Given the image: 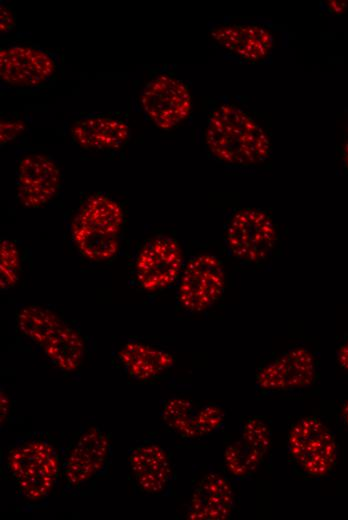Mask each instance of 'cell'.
I'll return each mask as SVG.
<instances>
[{"mask_svg": "<svg viewBox=\"0 0 348 520\" xmlns=\"http://www.w3.org/2000/svg\"><path fill=\"white\" fill-rule=\"evenodd\" d=\"M226 245L229 252L245 262H260L272 252L277 240L273 219L260 209L243 208L228 221Z\"/></svg>", "mask_w": 348, "mask_h": 520, "instance_id": "cell-4", "label": "cell"}, {"mask_svg": "<svg viewBox=\"0 0 348 520\" xmlns=\"http://www.w3.org/2000/svg\"><path fill=\"white\" fill-rule=\"evenodd\" d=\"M128 462L136 484L147 494H160L168 487L171 462L166 450L158 443L145 441L128 452Z\"/></svg>", "mask_w": 348, "mask_h": 520, "instance_id": "cell-15", "label": "cell"}, {"mask_svg": "<svg viewBox=\"0 0 348 520\" xmlns=\"http://www.w3.org/2000/svg\"><path fill=\"white\" fill-rule=\"evenodd\" d=\"M61 185V172L50 157L32 153L23 156L17 166L16 192L26 208H41L52 201Z\"/></svg>", "mask_w": 348, "mask_h": 520, "instance_id": "cell-11", "label": "cell"}, {"mask_svg": "<svg viewBox=\"0 0 348 520\" xmlns=\"http://www.w3.org/2000/svg\"><path fill=\"white\" fill-rule=\"evenodd\" d=\"M25 130V125L19 120H2L0 124L1 145L13 141Z\"/></svg>", "mask_w": 348, "mask_h": 520, "instance_id": "cell-24", "label": "cell"}, {"mask_svg": "<svg viewBox=\"0 0 348 520\" xmlns=\"http://www.w3.org/2000/svg\"><path fill=\"white\" fill-rule=\"evenodd\" d=\"M129 126L121 118L104 114L86 115L71 126V136L88 150H116L129 139Z\"/></svg>", "mask_w": 348, "mask_h": 520, "instance_id": "cell-16", "label": "cell"}, {"mask_svg": "<svg viewBox=\"0 0 348 520\" xmlns=\"http://www.w3.org/2000/svg\"><path fill=\"white\" fill-rule=\"evenodd\" d=\"M271 444V431L261 419L247 420L240 439L225 449L224 462L230 474L244 477L255 471Z\"/></svg>", "mask_w": 348, "mask_h": 520, "instance_id": "cell-14", "label": "cell"}, {"mask_svg": "<svg viewBox=\"0 0 348 520\" xmlns=\"http://www.w3.org/2000/svg\"><path fill=\"white\" fill-rule=\"evenodd\" d=\"M198 408L189 400L171 398L162 408L164 423L184 438H196V418Z\"/></svg>", "mask_w": 348, "mask_h": 520, "instance_id": "cell-21", "label": "cell"}, {"mask_svg": "<svg viewBox=\"0 0 348 520\" xmlns=\"http://www.w3.org/2000/svg\"><path fill=\"white\" fill-rule=\"evenodd\" d=\"M17 324L58 369L71 372L80 366L85 352L83 339L57 313L39 305L25 306L17 314Z\"/></svg>", "mask_w": 348, "mask_h": 520, "instance_id": "cell-3", "label": "cell"}, {"mask_svg": "<svg viewBox=\"0 0 348 520\" xmlns=\"http://www.w3.org/2000/svg\"><path fill=\"white\" fill-rule=\"evenodd\" d=\"M124 214L119 204L103 194L89 197L78 211L73 223L119 235Z\"/></svg>", "mask_w": 348, "mask_h": 520, "instance_id": "cell-19", "label": "cell"}, {"mask_svg": "<svg viewBox=\"0 0 348 520\" xmlns=\"http://www.w3.org/2000/svg\"><path fill=\"white\" fill-rule=\"evenodd\" d=\"M111 459V442L98 427L84 430L62 462L66 485L75 489L89 483L107 469Z\"/></svg>", "mask_w": 348, "mask_h": 520, "instance_id": "cell-8", "label": "cell"}, {"mask_svg": "<svg viewBox=\"0 0 348 520\" xmlns=\"http://www.w3.org/2000/svg\"><path fill=\"white\" fill-rule=\"evenodd\" d=\"M225 272L220 260L210 254L192 257L182 270L178 285V302L187 311L201 312L222 295Z\"/></svg>", "mask_w": 348, "mask_h": 520, "instance_id": "cell-7", "label": "cell"}, {"mask_svg": "<svg viewBox=\"0 0 348 520\" xmlns=\"http://www.w3.org/2000/svg\"><path fill=\"white\" fill-rule=\"evenodd\" d=\"M210 35L223 50L249 63L267 59L274 46L272 32L258 23H222Z\"/></svg>", "mask_w": 348, "mask_h": 520, "instance_id": "cell-12", "label": "cell"}, {"mask_svg": "<svg viewBox=\"0 0 348 520\" xmlns=\"http://www.w3.org/2000/svg\"><path fill=\"white\" fill-rule=\"evenodd\" d=\"M224 411L216 405L208 404L198 408L196 418V438L208 435L223 424Z\"/></svg>", "mask_w": 348, "mask_h": 520, "instance_id": "cell-23", "label": "cell"}, {"mask_svg": "<svg viewBox=\"0 0 348 520\" xmlns=\"http://www.w3.org/2000/svg\"><path fill=\"white\" fill-rule=\"evenodd\" d=\"M118 358L124 371L132 379L140 381L153 379L174 365L170 353L137 340L127 341Z\"/></svg>", "mask_w": 348, "mask_h": 520, "instance_id": "cell-18", "label": "cell"}, {"mask_svg": "<svg viewBox=\"0 0 348 520\" xmlns=\"http://www.w3.org/2000/svg\"><path fill=\"white\" fill-rule=\"evenodd\" d=\"M234 507V493L226 478L209 473L191 496L187 517L192 520L228 519Z\"/></svg>", "mask_w": 348, "mask_h": 520, "instance_id": "cell-17", "label": "cell"}, {"mask_svg": "<svg viewBox=\"0 0 348 520\" xmlns=\"http://www.w3.org/2000/svg\"><path fill=\"white\" fill-rule=\"evenodd\" d=\"M73 240L86 258L105 261L113 258L119 249V235L72 224Z\"/></svg>", "mask_w": 348, "mask_h": 520, "instance_id": "cell-20", "label": "cell"}, {"mask_svg": "<svg viewBox=\"0 0 348 520\" xmlns=\"http://www.w3.org/2000/svg\"><path fill=\"white\" fill-rule=\"evenodd\" d=\"M338 362L341 368L348 372V339L339 349Z\"/></svg>", "mask_w": 348, "mask_h": 520, "instance_id": "cell-26", "label": "cell"}, {"mask_svg": "<svg viewBox=\"0 0 348 520\" xmlns=\"http://www.w3.org/2000/svg\"><path fill=\"white\" fill-rule=\"evenodd\" d=\"M6 464L17 492L29 503L45 500L62 471L55 446L42 433L17 439L7 452Z\"/></svg>", "mask_w": 348, "mask_h": 520, "instance_id": "cell-2", "label": "cell"}, {"mask_svg": "<svg viewBox=\"0 0 348 520\" xmlns=\"http://www.w3.org/2000/svg\"><path fill=\"white\" fill-rule=\"evenodd\" d=\"M341 414H342V418H343L344 422L348 425V400L343 405Z\"/></svg>", "mask_w": 348, "mask_h": 520, "instance_id": "cell-28", "label": "cell"}, {"mask_svg": "<svg viewBox=\"0 0 348 520\" xmlns=\"http://www.w3.org/2000/svg\"><path fill=\"white\" fill-rule=\"evenodd\" d=\"M139 102L148 120L162 130H171L190 115L192 97L186 83L167 73L149 80L141 90Z\"/></svg>", "mask_w": 348, "mask_h": 520, "instance_id": "cell-6", "label": "cell"}, {"mask_svg": "<svg viewBox=\"0 0 348 520\" xmlns=\"http://www.w3.org/2000/svg\"><path fill=\"white\" fill-rule=\"evenodd\" d=\"M20 273V254L12 240L0 243V289L6 291L15 286Z\"/></svg>", "mask_w": 348, "mask_h": 520, "instance_id": "cell-22", "label": "cell"}, {"mask_svg": "<svg viewBox=\"0 0 348 520\" xmlns=\"http://www.w3.org/2000/svg\"><path fill=\"white\" fill-rule=\"evenodd\" d=\"M57 70L48 51L26 44L9 45L0 50V80L13 88H32L48 82Z\"/></svg>", "mask_w": 348, "mask_h": 520, "instance_id": "cell-9", "label": "cell"}, {"mask_svg": "<svg viewBox=\"0 0 348 520\" xmlns=\"http://www.w3.org/2000/svg\"><path fill=\"white\" fill-rule=\"evenodd\" d=\"M289 454L308 475L323 477L335 466L337 444L332 432L318 418L305 417L291 428Z\"/></svg>", "mask_w": 348, "mask_h": 520, "instance_id": "cell-5", "label": "cell"}, {"mask_svg": "<svg viewBox=\"0 0 348 520\" xmlns=\"http://www.w3.org/2000/svg\"><path fill=\"white\" fill-rule=\"evenodd\" d=\"M205 143L215 159L232 166H254L271 154L267 132L250 113L232 103H222L212 110Z\"/></svg>", "mask_w": 348, "mask_h": 520, "instance_id": "cell-1", "label": "cell"}, {"mask_svg": "<svg viewBox=\"0 0 348 520\" xmlns=\"http://www.w3.org/2000/svg\"><path fill=\"white\" fill-rule=\"evenodd\" d=\"M136 278L146 291L170 286L183 270V255L179 243L159 236L145 243L136 259Z\"/></svg>", "mask_w": 348, "mask_h": 520, "instance_id": "cell-10", "label": "cell"}, {"mask_svg": "<svg viewBox=\"0 0 348 520\" xmlns=\"http://www.w3.org/2000/svg\"><path fill=\"white\" fill-rule=\"evenodd\" d=\"M344 162L348 169V141L346 142L345 147H344Z\"/></svg>", "mask_w": 348, "mask_h": 520, "instance_id": "cell-29", "label": "cell"}, {"mask_svg": "<svg viewBox=\"0 0 348 520\" xmlns=\"http://www.w3.org/2000/svg\"><path fill=\"white\" fill-rule=\"evenodd\" d=\"M8 407H9V404H8V399H7V396L5 394H3V391L1 392V417L3 416V418L1 419V421H3L6 417V414L8 413Z\"/></svg>", "mask_w": 348, "mask_h": 520, "instance_id": "cell-27", "label": "cell"}, {"mask_svg": "<svg viewBox=\"0 0 348 520\" xmlns=\"http://www.w3.org/2000/svg\"><path fill=\"white\" fill-rule=\"evenodd\" d=\"M14 26V17L12 12L1 5L0 8V29L1 32H7Z\"/></svg>", "mask_w": 348, "mask_h": 520, "instance_id": "cell-25", "label": "cell"}, {"mask_svg": "<svg viewBox=\"0 0 348 520\" xmlns=\"http://www.w3.org/2000/svg\"><path fill=\"white\" fill-rule=\"evenodd\" d=\"M316 375L315 360L306 348L291 349L263 366L256 375L259 388L284 391L310 386Z\"/></svg>", "mask_w": 348, "mask_h": 520, "instance_id": "cell-13", "label": "cell"}]
</instances>
